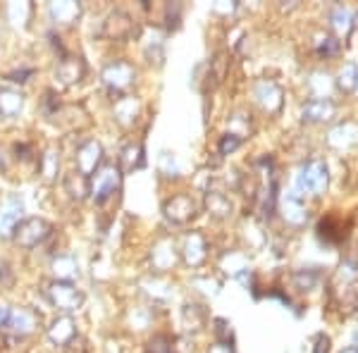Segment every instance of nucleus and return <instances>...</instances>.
I'll list each match as a JSON object with an SVG mask.
<instances>
[{
    "mask_svg": "<svg viewBox=\"0 0 358 353\" xmlns=\"http://www.w3.org/2000/svg\"><path fill=\"white\" fill-rule=\"evenodd\" d=\"M120 184H122V170L117 165H103L89 179V194L96 199V203H106L120 191Z\"/></svg>",
    "mask_w": 358,
    "mask_h": 353,
    "instance_id": "f257e3e1",
    "label": "nucleus"
},
{
    "mask_svg": "<svg viewBox=\"0 0 358 353\" xmlns=\"http://www.w3.org/2000/svg\"><path fill=\"white\" fill-rule=\"evenodd\" d=\"M330 175H327V165L322 160H308L296 177L299 196H317L327 189Z\"/></svg>",
    "mask_w": 358,
    "mask_h": 353,
    "instance_id": "f03ea898",
    "label": "nucleus"
},
{
    "mask_svg": "<svg viewBox=\"0 0 358 353\" xmlns=\"http://www.w3.org/2000/svg\"><path fill=\"white\" fill-rule=\"evenodd\" d=\"M45 298L50 301V305H55L62 312H74L82 308L84 303V294L72 282H57V280L45 287Z\"/></svg>",
    "mask_w": 358,
    "mask_h": 353,
    "instance_id": "7ed1b4c3",
    "label": "nucleus"
},
{
    "mask_svg": "<svg viewBox=\"0 0 358 353\" xmlns=\"http://www.w3.org/2000/svg\"><path fill=\"white\" fill-rule=\"evenodd\" d=\"M50 231H53V224H50L48 219L27 217V219H22V222L17 224L13 236H15V241L22 248H34V246L43 244V241L50 236Z\"/></svg>",
    "mask_w": 358,
    "mask_h": 353,
    "instance_id": "20e7f679",
    "label": "nucleus"
},
{
    "mask_svg": "<svg viewBox=\"0 0 358 353\" xmlns=\"http://www.w3.org/2000/svg\"><path fill=\"white\" fill-rule=\"evenodd\" d=\"M101 77H103V84H106L108 89L124 91V89H129V86L134 84L136 69H134L131 62H127V60H113V62H108V65L103 67Z\"/></svg>",
    "mask_w": 358,
    "mask_h": 353,
    "instance_id": "39448f33",
    "label": "nucleus"
},
{
    "mask_svg": "<svg viewBox=\"0 0 358 353\" xmlns=\"http://www.w3.org/2000/svg\"><path fill=\"white\" fill-rule=\"evenodd\" d=\"M199 212V203L189 194H177L167 199L163 203V215L170 219L172 224H187L192 222Z\"/></svg>",
    "mask_w": 358,
    "mask_h": 353,
    "instance_id": "423d86ee",
    "label": "nucleus"
},
{
    "mask_svg": "<svg viewBox=\"0 0 358 353\" xmlns=\"http://www.w3.org/2000/svg\"><path fill=\"white\" fill-rule=\"evenodd\" d=\"M134 34H136L134 20L127 13H122V10H115V13L108 15L101 27V36L110 38V41H127Z\"/></svg>",
    "mask_w": 358,
    "mask_h": 353,
    "instance_id": "0eeeda50",
    "label": "nucleus"
},
{
    "mask_svg": "<svg viewBox=\"0 0 358 353\" xmlns=\"http://www.w3.org/2000/svg\"><path fill=\"white\" fill-rule=\"evenodd\" d=\"M349 229H351V219L344 222L339 215H325L317 222V236H320V241L327 246L344 244L346 236H349Z\"/></svg>",
    "mask_w": 358,
    "mask_h": 353,
    "instance_id": "6e6552de",
    "label": "nucleus"
},
{
    "mask_svg": "<svg viewBox=\"0 0 358 353\" xmlns=\"http://www.w3.org/2000/svg\"><path fill=\"white\" fill-rule=\"evenodd\" d=\"M22 212H24V203L20 196H8L0 203V236H13L17 224L22 222Z\"/></svg>",
    "mask_w": 358,
    "mask_h": 353,
    "instance_id": "1a4fd4ad",
    "label": "nucleus"
},
{
    "mask_svg": "<svg viewBox=\"0 0 358 353\" xmlns=\"http://www.w3.org/2000/svg\"><path fill=\"white\" fill-rule=\"evenodd\" d=\"M337 117V106L330 98H310L301 110V120L310 124H325Z\"/></svg>",
    "mask_w": 358,
    "mask_h": 353,
    "instance_id": "9d476101",
    "label": "nucleus"
},
{
    "mask_svg": "<svg viewBox=\"0 0 358 353\" xmlns=\"http://www.w3.org/2000/svg\"><path fill=\"white\" fill-rule=\"evenodd\" d=\"M74 160H77V170L82 172L84 177L94 175L98 170V165L103 163V146L96 141V138H89V141H84L82 146L77 148Z\"/></svg>",
    "mask_w": 358,
    "mask_h": 353,
    "instance_id": "9b49d317",
    "label": "nucleus"
},
{
    "mask_svg": "<svg viewBox=\"0 0 358 353\" xmlns=\"http://www.w3.org/2000/svg\"><path fill=\"white\" fill-rule=\"evenodd\" d=\"M84 74H86V62L77 55H65L55 67V79L62 86L79 84L84 79Z\"/></svg>",
    "mask_w": 358,
    "mask_h": 353,
    "instance_id": "f8f14e48",
    "label": "nucleus"
},
{
    "mask_svg": "<svg viewBox=\"0 0 358 353\" xmlns=\"http://www.w3.org/2000/svg\"><path fill=\"white\" fill-rule=\"evenodd\" d=\"M38 327V315L34 310L24 308V305H17V308H10V320L8 327L15 337H29L31 332H36Z\"/></svg>",
    "mask_w": 358,
    "mask_h": 353,
    "instance_id": "ddd939ff",
    "label": "nucleus"
},
{
    "mask_svg": "<svg viewBox=\"0 0 358 353\" xmlns=\"http://www.w3.org/2000/svg\"><path fill=\"white\" fill-rule=\"evenodd\" d=\"M48 15L55 24L69 27L82 17V3H74V0H60V3L48 5Z\"/></svg>",
    "mask_w": 358,
    "mask_h": 353,
    "instance_id": "4468645a",
    "label": "nucleus"
},
{
    "mask_svg": "<svg viewBox=\"0 0 358 353\" xmlns=\"http://www.w3.org/2000/svg\"><path fill=\"white\" fill-rule=\"evenodd\" d=\"M253 94H256V101L261 103V108H265L268 113H275V110H280V106H282V91H280V86H277L275 82H268V79H263V82L256 84Z\"/></svg>",
    "mask_w": 358,
    "mask_h": 353,
    "instance_id": "2eb2a0df",
    "label": "nucleus"
},
{
    "mask_svg": "<svg viewBox=\"0 0 358 353\" xmlns=\"http://www.w3.org/2000/svg\"><path fill=\"white\" fill-rule=\"evenodd\" d=\"M151 263H153V268L158 270V272L170 270L172 265L177 263V246H175V241H170V239L158 241L155 248H153V253H151Z\"/></svg>",
    "mask_w": 358,
    "mask_h": 353,
    "instance_id": "dca6fc26",
    "label": "nucleus"
},
{
    "mask_svg": "<svg viewBox=\"0 0 358 353\" xmlns=\"http://www.w3.org/2000/svg\"><path fill=\"white\" fill-rule=\"evenodd\" d=\"M182 253H184V260L189 265H201L206 260V239L199 234V231H192V234L184 236L182 241Z\"/></svg>",
    "mask_w": 358,
    "mask_h": 353,
    "instance_id": "f3484780",
    "label": "nucleus"
},
{
    "mask_svg": "<svg viewBox=\"0 0 358 353\" xmlns=\"http://www.w3.org/2000/svg\"><path fill=\"white\" fill-rule=\"evenodd\" d=\"M146 163V150H143V143H127V146L120 150V170L122 172H134L138 167H143Z\"/></svg>",
    "mask_w": 358,
    "mask_h": 353,
    "instance_id": "a211bd4d",
    "label": "nucleus"
},
{
    "mask_svg": "<svg viewBox=\"0 0 358 353\" xmlns=\"http://www.w3.org/2000/svg\"><path fill=\"white\" fill-rule=\"evenodd\" d=\"M22 108H24V96L20 91L10 89V86L0 89V117L13 120L22 113Z\"/></svg>",
    "mask_w": 358,
    "mask_h": 353,
    "instance_id": "6ab92c4d",
    "label": "nucleus"
},
{
    "mask_svg": "<svg viewBox=\"0 0 358 353\" xmlns=\"http://www.w3.org/2000/svg\"><path fill=\"white\" fill-rule=\"evenodd\" d=\"M77 337V327H74V320L69 315H60L53 320V325L48 327V339L57 346H65L69 339Z\"/></svg>",
    "mask_w": 358,
    "mask_h": 353,
    "instance_id": "aec40b11",
    "label": "nucleus"
},
{
    "mask_svg": "<svg viewBox=\"0 0 358 353\" xmlns=\"http://www.w3.org/2000/svg\"><path fill=\"white\" fill-rule=\"evenodd\" d=\"M206 208H208V212H210L213 217H217V219L229 217V215H232V210H234L229 196L222 194V191H215V189L206 194Z\"/></svg>",
    "mask_w": 358,
    "mask_h": 353,
    "instance_id": "412c9836",
    "label": "nucleus"
},
{
    "mask_svg": "<svg viewBox=\"0 0 358 353\" xmlns=\"http://www.w3.org/2000/svg\"><path fill=\"white\" fill-rule=\"evenodd\" d=\"M282 210H285V219L289 224H294V227H299V224H303L306 219H308V210H306V206L299 194L287 196V199L282 201Z\"/></svg>",
    "mask_w": 358,
    "mask_h": 353,
    "instance_id": "4be33fe9",
    "label": "nucleus"
},
{
    "mask_svg": "<svg viewBox=\"0 0 358 353\" xmlns=\"http://www.w3.org/2000/svg\"><path fill=\"white\" fill-rule=\"evenodd\" d=\"M115 120H117L122 127H129L136 122V115H138V101L131 96H122L117 103H115V110H113Z\"/></svg>",
    "mask_w": 358,
    "mask_h": 353,
    "instance_id": "5701e85b",
    "label": "nucleus"
},
{
    "mask_svg": "<svg viewBox=\"0 0 358 353\" xmlns=\"http://www.w3.org/2000/svg\"><path fill=\"white\" fill-rule=\"evenodd\" d=\"M53 275L57 282H72L79 277V263L74 256H57L53 260Z\"/></svg>",
    "mask_w": 358,
    "mask_h": 353,
    "instance_id": "b1692460",
    "label": "nucleus"
},
{
    "mask_svg": "<svg viewBox=\"0 0 358 353\" xmlns=\"http://www.w3.org/2000/svg\"><path fill=\"white\" fill-rule=\"evenodd\" d=\"M330 27L337 34H349V29L354 27V13L344 5H334L330 13Z\"/></svg>",
    "mask_w": 358,
    "mask_h": 353,
    "instance_id": "393cba45",
    "label": "nucleus"
},
{
    "mask_svg": "<svg viewBox=\"0 0 358 353\" xmlns=\"http://www.w3.org/2000/svg\"><path fill=\"white\" fill-rule=\"evenodd\" d=\"M65 189L72 199L82 201L89 194V177H84L82 172H72V175L65 177Z\"/></svg>",
    "mask_w": 358,
    "mask_h": 353,
    "instance_id": "a878e982",
    "label": "nucleus"
},
{
    "mask_svg": "<svg viewBox=\"0 0 358 353\" xmlns=\"http://www.w3.org/2000/svg\"><path fill=\"white\" fill-rule=\"evenodd\" d=\"M337 86H339V91L346 94V96H351V94H356V91H358V67L354 65V62L344 65V69L339 72Z\"/></svg>",
    "mask_w": 358,
    "mask_h": 353,
    "instance_id": "bb28decb",
    "label": "nucleus"
},
{
    "mask_svg": "<svg viewBox=\"0 0 358 353\" xmlns=\"http://www.w3.org/2000/svg\"><path fill=\"white\" fill-rule=\"evenodd\" d=\"M229 65H232V57H229L227 50H220V53H215V57L210 60V65H208V69H210V77L215 79V84H220L224 79V74H227Z\"/></svg>",
    "mask_w": 358,
    "mask_h": 353,
    "instance_id": "cd10ccee",
    "label": "nucleus"
},
{
    "mask_svg": "<svg viewBox=\"0 0 358 353\" xmlns=\"http://www.w3.org/2000/svg\"><path fill=\"white\" fill-rule=\"evenodd\" d=\"M38 167H41V175L48 179V182H53V179L60 175V158H57L55 150H45L41 155V160H38Z\"/></svg>",
    "mask_w": 358,
    "mask_h": 353,
    "instance_id": "c85d7f7f",
    "label": "nucleus"
},
{
    "mask_svg": "<svg viewBox=\"0 0 358 353\" xmlns=\"http://www.w3.org/2000/svg\"><path fill=\"white\" fill-rule=\"evenodd\" d=\"M292 280H294V284H296L299 291H310V289L320 282V272H317L315 268L313 270H299L292 275Z\"/></svg>",
    "mask_w": 358,
    "mask_h": 353,
    "instance_id": "c756f323",
    "label": "nucleus"
},
{
    "mask_svg": "<svg viewBox=\"0 0 358 353\" xmlns=\"http://www.w3.org/2000/svg\"><path fill=\"white\" fill-rule=\"evenodd\" d=\"M29 17H31V5L29 3H10L8 5V20L13 27H27Z\"/></svg>",
    "mask_w": 358,
    "mask_h": 353,
    "instance_id": "7c9ffc66",
    "label": "nucleus"
},
{
    "mask_svg": "<svg viewBox=\"0 0 358 353\" xmlns=\"http://www.w3.org/2000/svg\"><path fill=\"white\" fill-rule=\"evenodd\" d=\"M339 50H342V41H339L337 36H332V34L320 36L315 41V53L320 57H332V55H337Z\"/></svg>",
    "mask_w": 358,
    "mask_h": 353,
    "instance_id": "2f4dec72",
    "label": "nucleus"
},
{
    "mask_svg": "<svg viewBox=\"0 0 358 353\" xmlns=\"http://www.w3.org/2000/svg\"><path fill=\"white\" fill-rule=\"evenodd\" d=\"M182 317H184V325H189L192 322V329H201L203 327V320H206V312L201 305H184V310H182Z\"/></svg>",
    "mask_w": 358,
    "mask_h": 353,
    "instance_id": "473e14b6",
    "label": "nucleus"
},
{
    "mask_svg": "<svg viewBox=\"0 0 358 353\" xmlns=\"http://www.w3.org/2000/svg\"><path fill=\"white\" fill-rule=\"evenodd\" d=\"M146 353H175V349H172V339L167 337V334H158V337H153L148 341Z\"/></svg>",
    "mask_w": 358,
    "mask_h": 353,
    "instance_id": "72a5a7b5",
    "label": "nucleus"
},
{
    "mask_svg": "<svg viewBox=\"0 0 358 353\" xmlns=\"http://www.w3.org/2000/svg\"><path fill=\"white\" fill-rule=\"evenodd\" d=\"M213 332H215V337H217V341H232V325H229L224 317H215L213 320Z\"/></svg>",
    "mask_w": 358,
    "mask_h": 353,
    "instance_id": "f704fd0d",
    "label": "nucleus"
},
{
    "mask_svg": "<svg viewBox=\"0 0 358 353\" xmlns=\"http://www.w3.org/2000/svg\"><path fill=\"white\" fill-rule=\"evenodd\" d=\"M244 143V138H239V136H234V134H224L220 138V143H217V150H220L222 155H229V153H234L236 148Z\"/></svg>",
    "mask_w": 358,
    "mask_h": 353,
    "instance_id": "c9c22d12",
    "label": "nucleus"
},
{
    "mask_svg": "<svg viewBox=\"0 0 358 353\" xmlns=\"http://www.w3.org/2000/svg\"><path fill=\"white\" fill-rule=\"evenodd\" d=\"M34 72H36L34 67L15 69V72H8V74H5V79H8V82H15V84H24V82H29V77H34Z\"/></svg>",
    "mask_w": 358,
    "mask_h": 353,
    "instance_id": "e433bc0d",
    "label": "nucleus"
},
{
    "mask_svg": "<svg viewBox=\"0 0 358 353\" xmlns=\"http://www.w3.org/2000/svg\"><path fill=\"white\" fill-rule=\"evenodd\" d=\"M62 351L65 353H86V339L77 334V337H72L65 346H62Z\"/></svg>",
    "mask_w": 358,
    "mask_h": 353,
    "instance_id": "4c0bfd02",
    "label": "nucleus"
},
{
    "mask_svg": "<svg viewBox=\"0 0 358 353\" xmlns=\"http://www.w3.org/2000/svg\"><path fill=\"white\" fill-rule=\"evenodd\" d=\"M10 282H13V270H10V263L0 258V284H10Z\"/></svg>",
    "mask_w": 358,
    "mask_h": 353,
    "instance_id": "58836bf2",
    "label": "nucleus"
},
{
    "mask_svg": "<svg viewBox=\"0 0 358 353\" xmlns=\"http://www.w3.org/2000/svg\"><path fill=\"white\" fill-rule=\"evenodd\" d=\"M313 353H330V337L327 334H317Z\"/></svg>",
    "mask_w": 358,
    "mask_h": 353,
    "instance_id": "ea45409f",
    "label": "nucleus"
},
{
    "mask_svg": "<svg viewBox=\"0 0 358 353\" xmlns=\"http://www.w3.org/2000/svg\"><path fill=\"white\" fill-rule=\"evenodd\" d=\"M208 353H234L232 341H215V344L208 349Z\"/></svg>",
    "mask_w": 358,
    "mask_h": 353,
    "instance_id": "a19ab883",
    "label": "nucleus"
},
{
    "mask_svg": "<svg viewBox=\"0 0 358 353\" xmlns=\"http://www.w3.org/2000/svg\"><path fill=\"white\" fill-rule=\"evenodd\" d=\"M8 320H10V305L0 303V329L8 327Z\"/></svg>",
    "mask_w": 358,
    "mask_h": 353,
    "instance_id": "79ce46f5",
    "label": "nucleus"
},
{
    "mask_svg": "<svg viewBox=\"0 0 358 353\" xmlns=\"http://www.w3.org/2000/svg\"><path fill=\"white\" fill-rule=\"evenodd\" d=\"M342 353H358V349H356V346H351V349H346V351H342Z\"/></svg>",
    "mask_w": 358,
    "mask_h": 353,
    "instance_id": "37998d69",
    "label": "nucleus"
},
{
    "mask_svg": "<svg viewBox=\"0 0 358 353\" xmlns=\"http://www.w3.org/2000/svg\"><path fill=\"white\" fill-rule=\"evenodd\" d=\"M356 341H358V332H356ZM356 349H358V346H356Z\"/></svg>",
    "mask_w": 358,
    "mask_h": 353,
    "instance_id": "c03bdc74",
    "label": "nucleus"
}]
</instances>
